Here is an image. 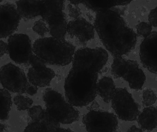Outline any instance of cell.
Segmentation results:
<instances>
[{
  "instance_id": "obj_23",
  "label": "cell",
  "mask_w": 157,
  "mask_h": 132,
  "mask_svg": "<svg viewBox=\"0 0 157 132\" xmlns=\"http://www.w3.org/2000/svg\"><path fill=\"white\" fill-rule=\"evenodd\" d=\"M45 112L40 106H35L29 109L28 114L33 122H39L42 119Z\"/></svg>"
},
{
  "instance_id": "obj_12",
  "label": "cell",
  "mask_w": 157,
  "mask_h": 132,
  "mask_svg": "<svg viewBox=\"0 0 157 132\" xmlns=\"http://www.w3.org/2000/svg\"><path fill=\"white\" fill-rule=\"evenodd\" d=\"M95 30L94 26L83 17H77L70 21L67 26V32L70 36L77 39L82 43L94 39Z\"/></svg>"
},
{
  "instance_id": "obj_5",
  "label": "cell",
  "mask_w": 157,
  "mask_h": 132,
  "mask_svg": "<svg viewBox=\"0 0 157 132\" xmlns=\"http://www.w3.org/2000/svg\"><path fill=\"white\" fill-rule=\"evenodd\" d=\"M64 9V1H42L40 16L48 25L50 35L58 39L64 40L67 32Z\"/></svg>"
},
{
  "instance_id": "obj_25",
  "label": "cell",
  "mask_w": 157,
  "mask_h": 132,
  "mask_svg": "<svg viewBox=\"0 0 157 132\" xmlns=\"http://www.w3.org/2000/svg\"><path fill=\"white\" fill-rule=\"evenodd\" d=\"M46 22L42 19H40L34 23L32 29L33 31L41 36H44L48 32V27Z\"/></svg>"
},
{
  "instance_id": "obj_15",
  "label": "cell",
  "mask_w": 157,
  "mask_h": 132,
  "mask_svg": "<svg viewBox=\"0 0 157 132\" xmlns=\"http://www.w3.org/2000/svg\"><path fill=\"white\" fill-rule=\"evenodd\" d=\"M42 1H17L16 8L21 18L33 19L40 15Z\"/></svg>"
},
{
  "instance_id": "obj_1",
  "label": "cell",
  "mask_w": 157,
  "mask_h": 132,
  "mask_svg": "<svg viewBox=\"0 0 157 132\" xmlns=\"http://www.w3.org/2000/svg\"><path fill=\"white\" fill-rule=\"evenodd\" d=\"M109 59L102 48H85L75 52L72 66L64 83L65 96L74 107L88 106L97 96L98 74Z\"/></svg>"
},
{
  "instance_id": "obj_3",
  "label": "cell",
  "mask_w": 157,
  "mask_h": 132,
  "mask_svg": "<svg viewBox=\"0 0 157 132\" xmlns=\"http://www.w3.org/2000/svg\"><path fill=\"white\" fill-rule=\"evenodd\" d=\"M34 54L46 64L65 66L72 62L75 47L71 43L53 37L39 39L32 46Z\"/></svg>"
},
{
  "instance_id": "obj_21",
  "label": "cell",
  "mask_w": 157,
  "mask_h": 132,
  "mask_svg": "<svg viewBox=\"0 0 157 132\" xmlns=\"http://www.w3.org/2000/svg\"><path fill=\"white\" fill-rule=\"evenodd\" d=\"M126 63L127 60L122 57L115 58L111 65L112 74L117 78L122 77L125 71Z\"/></svg>"
},
{
  "instance_id": "obj_13",
  "label": "cell",
  "mask_w": 157,
  "mask_h": 132,
  "mask_svg": "<svg viewBox=\"0 0 157 132\" xmlns=\"http://www.w3.org/2000/svg\"><path fill=\"white\" fill-rule=\"evenodd\" d=\"M122 78L128 82L129 86L136 90H141L146 80L145 74L136 61L128 60Z\"/></svg>"
},
{
  "instance_id": "obj_9",
  "label": "cell",
  "mask_w": 157,
  "mask_h": 132,
  "mask_svg": "<svg viewBox=\"0 0 157 132\" xmlns=\"http://www.w3.org/2000/svg\"><path fill=\"white\" fill-rule=\"evenodd\" d=\"M7 52L10 58L18 64L29 63L33 54L31 40L24 34H15L9 37L7 43Z\"/></svg>"
},
{
  "instance_id": "obj_10",
  "label": "cell",
  "mask_w": 157,
  "mask_h": 132,
  "mask_svg": "<svg viewBox=\"0 0 157 132\" xmlns=\"http://www.w3.org/2000/svg\"><path fill=\"white\" fill-rule=\"evenodd\" d=\"M21 18L14 5L6 3L0 6V38L12 36L18 27Z\"/></svg>"
},
{
  "instance_id": "obj_38",
  "label": "cell",
  "mask_w": 157,
  "mask_h": 132,
  "mask_svg": "<svg viewBox=\"0 0 157 132\" xmlns=\"http://www.w3.org/2000/svg\"></svg>"
},
{
  "instance_id": "obj_29",
  "label": "cell",
  "mask_w": 157,
  "mask_h": 132,
  "mask_svg": "<svg viewBox=\"0 0 157 132\" xmlns=\"http://www.w3.org/2000/svg\"><path fill=\"white\" fill-rule=\"evenodd\" d=\"M148 21L151 26L157 27V6L150 12L148 16Z\"/></svg>"
},
{
  "instance_id": "obj_8",
  "label": "cell",
  "mask_w": 157,
  "mask_h": 132,
  "mask_svg": "<svg viewBox=\"0 0 157 132\" xmlns=\"http://www.w3.org/2000/svg\"><path fill=\"white\" fill-rule=\"evenodd\" d=\"M0 82L5 89L19 94L25 93L28 85L24 71L12 63H7L1 67Z\"/></svg>"
},
{
  "instance_id": "obj_24",
  "label": "cell",
  "mask_w": 157,
  "mask_h": 132,
  "mask_svg": "<svg viewBox=\"0 0 157 132\" xmlns=\"http://www.w3.org/2000/svg\"><path fill=\"white\" fill-rule=\"evenodd\" d=\"M157 99L156 95L153 90L147 89L144 91L142 103L146 107H151L155 104Z\"/></svg>"
},
{
  "instance_id": "obj_6",
  "label": "cell",
  "mask_w": 157,
  "mask_h": 132,
  "mask_svg": "<svg viewBox=\"0 0 157 132\" xmlns=\"http://www.w3.org/2000/svg\"><path fill=\"white\" fill-rule=\"evenodd\" d=\"M112 107L117 117L124 121L137 120L140 114L138 104L125 88H116L111 100Z\"/></svg>"
},
{
  "instance_id": "obj_26",
  "label": "cell",
  "mask_w": 157,
  "mask_h": 132,
  "mask_svg": "<svg viewBox=\"0 0 157 132\" xmlns=\"http://www.w3.org/2000/svg\"><path fill=\"white\" fill-rule=\"evenodd\" d=\"M136 28L138 36L144 38L148 36L152 33V26L146 22L139 23L136 25Z\"/></svg>"
},
{
  "instance_id": "obj_31",
  "label": "cell",
  "mask_w": 157,
  "mask_h": 132,
  "mask_svg": "<svg viewBox=\"0 0 157 132\" xmlns=\"http://www.w3.org/2000/svg\"><path fill=\"white\" fill-rule=\"evenodd\" d=\"M71 4V3H70ZM70 6V12L71 13L70 14L71 16L72 17H76L77 18V17L79 16V13H80V11H79V8H77L76 7H75V5H74L71 4L69 5Z\"/></svg>"
},
{
  "instance_id": "obj_20",
  "label": "cell",
  "mask_w": 157,
  "mask_h": 132,
  "mask_svg": "<svg viewBox=\"0 0 157 132\" xmlns=\"http://www.w3.org/2000/svg\"><path fill=\"white\" fill-rule=\"evenodd\" d=\"M39 122L44 127L46 132H55L60 128V123L51 116L46 109Z\"/></svg>"
},
{
  "instance_id": "obj_17",
  "label": "cell",
  "mask_w": 157,
  "mask_h": 132,
  "mask_svg": "<svg viewBox=\"0 0 157 132\" xmlns=\"http://www.w3.org/2000/svg\"><path fill=\"white\" fill-rule=\"evenodd\" d=\"M131 1L122 0H99V1H84L83 3L87 8L97 13L112 9L119 6L127 5Z\"/></svg>"
},
{
  "instance_id": "obj_7",
  "label": "cell",
  "mask_w": 157,
  "mask_h": 132,
  "mask_svg": "<svg viewBox=\"0 0 157 132\" xmlns=\"http://www.w3.org/2000/svg\"><path fill=\"white\" fill-rule=\"evenodd\" d=\"M82 122L88 132H115L118 125L116 115L99 111H89L84 115Z\"/></svg>"
},
{
  "instance_id": "obj_27",
  "label": "cell",
  "mask_w": 157,
  "mask_h": 132,
  "mask_svg": "<svg viewBox=\"0 0 157 132\" xmlns=\"http://www.w3.org/2000/svg\"><path fill=\"white\" fill-rule=\"evenodd\" d=\"M24 132H46V131L40 123L32 121L27 126Z\"/></svg>"
},
{
  "instance_id": "obj_36",
  "label": "cell",
  "mask_w": 157,
  "mask_h": 132,
  "mask_svg": "<svg viewBox=\"0 0 157 132\" xmlns=\"http://www.w3.org/2000/svg\"><path fill=\"white\" fill-rule=\"evenodd\" d=\"M5 130V126L4 124L0 123V132H4Z\"/></svg>"
},
{
  "instance_id": "obj_30",
  "label": "cell",
  "mask_w": 157,
  "mask_h": 132,
  "mask_svg": "<svg viewBox=\"0 0 157 132\" xmlns=\"http://www.w3.org/2000/svg\"><path fill=\"white\" fill-rule=\"evenodd\" d=\"M38 91V87L32 84H29L27 86L25 93L30 96H33L36 94Z\"/></svg>"
},
{
  "instance_id": "obj_18",
  "label": "cell",
  "mask_w": 157,
  "mask_h": 132,
  "mask_svg": "<svg viewBox=\"0 0 157 132\" xmlns=\"http://www.w3.org/2000/svg\"><path fill=\"white\" fill-rule=\"evenodd\" d=\"M114 81L110 77H103L97 84V93L106 103L111 101L116 90Z\"/></svg>"
},
{
  "instance_id": "obj_34",
  "label": "cell",
  "mask_w": 157,
  "mask_h": 132,
  "mask_svg": "<svg viewBox=\"0 0 157 132\" xmlns=\"http://www.w3.org/2000/svg\"><path fill=\"white\" fill-rule=\"evenodd\" d=\"M55 132H75L72 130L69 129H65V128H59Z\"/></svg>"
},
{
  "instance_id": "obj_35",
  "label": "cell",
  "mask_w": 157,
  "mask_h": 132,
  "mask_svg": "<svg viewBox=\"0 0 157 132\" xmlns=\"http://www.w3.org/2000/svg\"><path fill=\"white\" fill-rule=\"evenodd\" d=\"M70 3L71 4L77 6L78 4L82 3L83 1H70Z\"/></svg>"
},
{
  "instance_id": "obj_11",
  "label": "cell",
  "mask_w": 157,
  "mask_h": 132,
  "mask_svg": "<svg viewBox=\"0 0 157 132\" xmlns=\"http://www.w3.org/2000/svg\"><path fill=\"white\" fill-rule=\"evenodd\" d=\"M140 60L144 68L157 74V32H152L144 39L140 47Z\"/></svg>"
},
{
  "instance_id": "obj_33",
  "label": "cell",
  "mask_w": 157,
  "mask_h": 132,
  "mask_svg": "<svg viewBox=\"0 0 157 132\" xmlns=\"http://www.w3.org/2000/svg\"><path fill=\"white\" fill-rule=\"evenodd\" d=\"M127 132H143V131L142 129L137 128L135 125H132L129 128Z\"/></svg>"
},
{
  "instance_id": "obj_37",
  "label": "cell",
  "mask_w": 157,
  "mask_h": 132,
  "mask_svg": "<svg viewBox=\"0 0 157 132\" xmlns=\"http://www.w3.org/2000/svg\"><path fill=\"white\" fill-rule=\"evenodd\" d=\"M2 1H0V3L2 2Z\"/></svg>"
},
{
  "instance_id": "obj_32",
  "label": "cell",
  "mask_w": 157,
  "mask_h": 132,
  "mask_svg": "<svg viewBox=\"0 0 157 132\" xmlns=\"http://www.w3.org/2000/svg\"><path fill=\"white\" fill-rule=\"evenodd\" d=\"M7 52V44L2 40H0V58Z\"/></svg>"
},
{
  "instance_id": "obj_4",
  "label": "cell",
  "mask_w": 157,
  "mask_h": 132,
  "mask_svg": "<svg viewBox=\"0 0 157 132\" xmlns=\"http://www.w3.org/2000/svg\"><path fill=\"white\" fill-rule=\"evenodd\" d=\"M43 100L47 112L59 123L71 124L79 119V111L56 90L46 89L43 94Z\"/></svg>"
},
{
  "instance_id": "obj_14",
  "label": "cell",
  "mask_w": 157,
  "mask_h": 132,
  "mask_svg": "<svg viewBox=\"0 0 157 132\" xmlns=\"http://www.w3.org/2000/svg\"><path fill=\"white\" fill-rule=\"evenodd\" d=\"M27 76L30 84L37 87H45L50 84L55 77V73L47 66L39 68L31 67L29 69Z\"/></svg>"
},
{
  "instance_id": "obj_19",
  "label": "cell",
  "mask_w": 157,
  "mask_h": 132,
  "mask_svg": "<svg viewBox=\"0 0 157 132\" xmlns=\"http://www.w3.org/2000/svg\"><path fill=\"white\" fill-rule=\"evenodd\" d=\"M12 105V96L9 91L0 89V120L8 119Z\"/></svg>"
},
{
  "instance_id": "obj_16",
  "label": "cell",
  "mask_w": 157,
  "mask_h": 132,
  "mask_svg": "<svg viewBox=\"0 0 157 132\" xmlns=\"http://www.w3.org/2000/svg\"><path fill=\"white\" fill-rule=\"evenodd\" d=\"M137 122L142 130L152 131L157 127V109L146 107L137 117Z\"/></svg>"
},
{
  "instance_id": "obj_28",
  "label": "cell",
  "mask_w": 157,
  "mask_h": 132,
  "mask_svg": "<svg viewBox=\"0 0 157 132\" xmlns=\"http://www.w3.org/2000/svg\"><path fill=\"white\" fill-rule=\"evenodd\" d=\"M29 63L33 68H43L46 67V63L39 57L33 54L29 60Z\"/></svg>"
},
{
  "instance_id": "obj_2",
  "label": "cell",
  "mask_w": 157,
  "mask_h": 132,
  "mask_svg": "<svg viewBox=\"0 0 157 132\" xmlns=\"http://www.w3.org/2000/svg\"><path fill=\"white\" fill-rule=\"evenodd\" d=\"M94 27L105 48L115 58L128 54L136 45L137 35L112 9L97 13Z\"/></svg>"
},
{
  "instance_id": "obj_22",
  "label": "cell",
  "mask_w": 157,
  "mask_h": 132,
  "mask_svg": "<svg viewBox=\"0 0 157 132\" xmlns=\"http://www.w3.org/2000/svg\"><path fill=\"white\" fill-rule=\"evenodd\" d=\"M13 101L19 111L29 109L33 103V100L30 98L21 94L16 96L14 98Z\"/></svg>"
}]
</instances>
